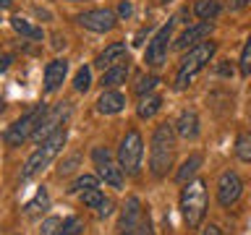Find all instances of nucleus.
I'll list each match as a JSON object with an SVG mask.
<instances>
[{"instance_id": "1", "label": "nucleus", "mask_w": 251, "mask_h": 235, "mask_svg": "<svg viewBox=\"0 0 251 235\" xmlns=\"http://www.w3.org/2000/svg\"><path fill=\"white\" fill-rule=\"evenodd\" d=\"M173 154H176V128L173 123L154 125L152 149H149V170L154 178H165L173 167Z\"/></svg>"}, {"instance_id": "2", "label": "nucleus", "mask_w": 251, "mask_h": 235, "mask_svg": "<svg viewBox=\"0 0 251 235\" xmlns=\"http://www.w3.org/2000/svg\"><path fill=\"white\" fill-rule=\"evenodd\" d=\"M217 52V45L204 39V42L188 47V52L180 58V66H178V73H176V89L183 92L191 86V81L204 70V66L212 60V55Z\"/></svg>"}, {"instance_id": "3", "label": "nucleus", "mask_w": 251, "mask_h": 235, "mask_svg": "<svg viewBox=\"0 0 251 235\" xmlns=\"http://www.w3.org/2000/svg\"><path fill=\"white\" fill-rule=\"evenodd\" d=\"M180 214L188 230H196L207 214V183L201 178L188 180L180 191Z\"/></svg>"}, {"instance_id": "4", "label": "nucleus", "mask_w": 251, "mask_h": 235, "mask_svg": "<svg viewBox=\"0 0 251 235\" xmlns=\"http://www.w3.org/2000/svg\"><path fill=\"white\" fill-rule=\"evenodd\" d=\"M66 139H68L66 128H58V131L52 133V136H47L42 144H39L37 152L26 160V164H24V170H21V178L29 180V178H34L39 170H45L47 164H50L55 157L60 154V149H63V144H66Z\"/></svg>"}, {"instance_id": "5", "label": "nucleus", "mask_w": 251, "mask_h": 235, "mask_svg": "<svg viewBox=\"0 0 251 235\" xmlns=\"http://www.w3.org/2000/svg\"><path fill=\"white\" fill-rule=\"evenodd\" d=\"M141 157H144V141H141V133L133 128L126 133L121 146H118V164L123 167V172L136 175L141 167Z\"/></svg>"}, {"instance_id": "6", "label": "nucleus", "mask_w": 251, "mask_h": 235, "mask_svg": "<svg viewBox=\"0 0 251 235\" xmlns=\"http://www.w3.org/2000/svg\"><path fill=\"white\" fill-rule=\"evenodd\" d=\"M45 113H47V105H37V107H31L24 118H19L11 128H8L5 133H3V139H5V144H11V146H19L21 141H26V139H31V133H34V128L39 125V120L45 118Z\"/></svg>"}, {"instance_id": "7", "label": "nucleus", "mask_w": 251, "mask_h": 235, "mask_svg": "<svg viewBox=\"0 0 251 235\" xmlns=\"http://www.w3.org/2000/svg\"><path fill=\"white\" fill-rule=\"evenodd\" d=\"M92 160H94V164H97V175L105 180L107 186L123 188V167L113 160V154H110L107 149L97 146V149L92 152Z\"/></svg>"}, {"instance_id": "8", "label": "nucleus", "mask_w": 251, "mask_h": 235, "mask_svg": "<svg viewBox=\"0 0 251 235\" xmlns=\"http://www.w3.org/2000/svg\"><path fill=\"white\" fill-rule=\"evenodd\" d=\"M170 31H173V21L168 24V26H162L152 37V42L147 45L144 63L149 68H162L165 66V60H168V50H170Z\"/></svg>"}, {"instance_id": "9", "label": "nucleus", "mask_w": 251, "mask_h": 235, "mask_svg": "<svg viewBox=\"0 0 251 235\" xmlns=\"http://www.w3.org/2000/svg\"><path fill=\"white\" fill-rule=\"evenodd\" d=\"M68 113H71V107L63 102V105H55L52 110L47 107V113H45V118L39 120V125L34 128V133H31V139L37 141V144H42V141L47 139V136H52L58 128H63V123H66V118H68Z\"/></svg>"}, {"instance_id": "10", "label": "nucleus", "mask_w": 251, "mask_h": 235, "mask_svg": "<svg viewBox=\"0 0 251 235\" xmlns=\"http://www.w3.org/2000/svg\"><path fill=\"white\" fill-rule=\"evenodd\" d=\"M243 193V180L235 170H225L217 180V201L223 209H230Z\"/></svg>"}, {"instance_id": "11", "label": "nucleus", "mask_w": 251, "mask_h": 235, "mask_svg": "<svg viewBox=\"0 0 251 235\" xmlns=\"http://www.w3.org/2000/svg\"><path fill=\"white\" fill-rule=\"evenodd\" d=\"M76 21L81 24L84 29L97 31V34H105V31H113L118 24V16L110 11V8H94V11H84L81 16H76Z\"/></svg>"}, {"instance_id": "12", "label": "nucleus", "mask_w": 251, "mask_h": 235, "mask_svg": "<svg viewBox=\"0 0 251 235\" xmlns=\"http://www.w3.org/2000/svg\"><path fill=\"white\" fill-rule=\"evenodd\" d=\"M141 219H144V209H141V201L136 199V196H131V199L123 204L121 222H118V233H121V235H133V233H139Z\"/></svg>"}, {"instance_id": "13", "label": "nucleus", "mask_w": 251, "mask_h": 235, "mask_svg": "<svg viewBox=\"0 0 251 235\" xmlns=\"http://www.w3.org/2000/svg\"><path fill=\"white\" fill-rule=\"evenodd\" d=\"M212 21H199V24H191V26H186L183 31H180V37L176 39V47L178 50H188V47L199 45L204 42L209 34H212Z\"/></svg>"}, {"instance_id": "14", "label": "nucleus", "mask_w": 251, "mask_h": 235, "mask_svg": "<svg viewBox=\"0 0 251 235\" xmlns=\"http://www.w3.org/2000/svg\"><path fill=\"white\" fill-rule=\"evenodd\" d=\"M173 128H176V133L180 139H186V141H196L199 139V115H196V110H180V115H178V120L173 123Z\"/></svg>"}, {"instance_id": "15", "label": "nucleus", "mask_w": 251, "mask_h": 235, "mask_svg": "<svg viewBox=\"0 0 251 235\" xmlns=\"http://www.w3.org/2000/svg\"><path fill=\"white\" fill-rule=\"evenodd\" d=\"M66 73H68V60L66 58H58L52 63H47L45 68V92H58L60 84L66 81Z\"/></svg>"}, {"instance_id": "16", "label": "nucleus", "mask_w": 251, "mask_h": 235, "mask_svg": "<svg viewBox=\"0 0 251 235\" xmlns=\"http://www.w3.org/2000/svg\"><path fill=\"white\" fill-rule=\"evenodd\" d=\"M121 60H128V52H126V45L123 42H113V45H107L105 50H102L97 55V60H94V66L102 68V70H107L110 66H115V63H121Z\"/></svg>"}, {"instance_id": "17", "label": "nucleus", "mask_w": 251, "mask_h": 235, "mask_svg": "<svg viewBox=\"0 0 251 235\" xmlns=\"http://www.w3.org/2000/svg\"><path fill=\"white\" fill-rule=\"evenodd\" d=\"M131 73V66H128V60H121V63H115V66H110L105 73H102V89H115V86H121L126 84V78H128Z\"/></svg>"}, {"instance_id": "18", "label": "nucleus", "mask_w": 251, "mask_h": 235, "mask_svg": "<svg viewBox=\"0 0 251 235\" xmlns=\"http://www.w3.org/2000/svg\"><path fill=\"white\" fill-rule=\"evenodd\" d=\"M126 105V97L121 92H115V89H107V92H102L100 94V99H97V110L102 115H115V113H121Z\"/></svg>"}, {"instance_id": "19", "label": "nucleus", "mask_w": 251, "mask_h": 235, "mask_svg": "<svg viewBox=\"0 0 251 235\" xmlns=\"http://www.w3.org/2000/svg\"><path fill=\"white\" fill-rule=\"evenodd\" d=\"M199 167H201V154H191L183 164H180V170L176 172V183L186 186L188 180H194V175L199 172Z\"/></svg>"}, {"instance_id": "20", "label": "nucleus", "mask_w": 251, "mask_h": 235, "mask_svg": "<svg viewBox=\"0 0 251 235\" xmlns=\"http://www.w3.org/2000/svg\"><path fill=\"white\" fill-rule=\"evenodd\" d=\"M194 13L199 16L201 21H215L220 13H223V3L220 0H196Z\"/></svg>"}, {"instance_id": "21", "label": "nucleus", "mask_w": 251, "mask_h": 235, "mask_svg": "<svg viewBox=\"0 0 251 235\" xmlns=\"http://www.w3.org/2000/svg\"><path fill=\"white\" fill-rule=\"evenodd\" d=\"M162 107V99L157 97V94H147V97H141L139 107H136V115L141 118V120H149V118H154L157 113H160Z\"/></svg>"}, {"instance_id": "22", "label": "nucleus", "mask_w": 251, "mask_h": 235, "mask_svg": "<svg viewBox=\"0 0 251 235\" xmlns=\"http://www.w3.org/2000/svg\"><path fill=\"white\" fill-rule=\"evenodd\" d=\"M11 26L19 31V34L29 37V39H42V29L34 26V24H29L26 19H21V16H16V19H11Z\"/></svg>"}, {"instance_id": "23", "label": "nucleus", "mask_w": 251, "mask_h": 235, "mask_svg": "<svg viewBox=\"0 0 251 235\" xmlns=\"http://www.w3.org/2000/svg\"><path fill=\"white\" fill-rule=\"evenodd\" d=\"M235 157L241 162H251V131L238 133V139H235Z\"/></svg>"}, {"instance_id": "24", "label": "nucleus", "mask_w": 251, "mask_h": 235, "mask_svg": "<svg viewBox=\"0 0 251 235\" xmlns=\"http://www.w3.org/2000/svg\"><path fill=\"white\" fill-rule=\"evenodd\" d=\"M47 204H50V199H47V191H45V188H39L34 199H31V201L26 204V207H24V212H26L29 217H34L37 212H42V209H47Z\"/></svg>"}, {"instance_id": "25", "label": "nucleus", "mask_w": 251, "mask_h": 235, "mask_svg": "<svg viewBox=\"0 0 251 235\" xmlns=\"http://www.w3.org/2000/svg\"><path fill=\"white\" fill-rule=\"evenodd\" d=\"M89 86H92V70L86 66H81L76 70V76H74V89L84 94V92H89Z\"/></svg>"}, {"instance_id": "26", "label": "nucleus", "mask_w": 251, "mask_h": 235, "mask_svg": "<svg viewBox=\"0 0 251 235\" xmlns=\"http://www.w3.org/2000/svg\"><path fill=\"white\" fill-rule=\"evenodd\" d=\"M60 235H81L84 233V222L78 217H68V219H63L60 222Z\"/></svg>"}, {"instance_id": "27", "label": "nucleus", "mask_w": 251, "mask_h": 235, "mask_svg": "<svg viewBox=\"0 0 251 235\" xmlns=\"http://www.w3.org/2000/svg\"><path fill=\"white\" fill-rule=\"evenodd\" d=\"M92 188H100V180H97V175H81V178H76V180H74L71 191L81 193V191H92Z\"/></svg>"}, {"instance_id": "28", "label": "nucleus", "mask_w": 251, "mask_h": 235, "mask_svg": "<svg viewBox=\"0 0 251 235\" xmlns=\"http://www.w3.org/2000/svg\"><path fill=\"white\" fill-rule=\"evenodd\" d=\"M238 70H241V76H251V34H249L246 45H243V50H241Z\"/></svg>"}, {"instance_id": "29", "label": "nucleus", "mask_w": 251, "mask_h": 235, "mask_svg": "<svg viewBox=\"0 0 251 235\" xmlns=\"http://www.w3.org/2000/svg\"><path fill=\"white\" fill-rule=\"evenodd\" d=\"M78 196H81V204H84V207H92V209H97L100 204H102V199H105V193H102L100 188H92V191H81Z\"/></svg>"}, {"instance_id": "30", "label": "nucleus", "mask_w": 251, "mask_h": 235, "mask_svg": "<svg viewBox=\"0 0 251 235\" xmlns=\"http://www.w3.org/2000/svg\"><path fill=\"white\" fill-rule=\"evenodd\" d=\"M160 84V78L157 76H144V78H139V84H136V94L139 97H144V94H152V89Z\"/></svg>"}, {"instance_id": "31", "label": "nucleus", "mask_w": 251, "mask_h": 235, "mask_svg": "<svg viewBox=\"0 0 251 235\" xmlns=\"http://www.w3.org/2000/svg\"><path fill=\"white\" fill-rule=\"evenodd\" d=\"M60 222H63V219H58V217H47L45 222L39 225V233H42V235H55L60 230Z\"/></svg>"}, {"instance_id": "32", "label": "nucleus", "mask_w": 251, "mask_h": 235, "mask_svg": "<svg viewBox=\"0 0 251 235\" xmlns=\"http://www.w3.org/2000/svg\"><path fill=\"white\" fill-rule=\"evenodd\" d=\"M97 214H100V217H110V214H113V201H110L107 196L102 199V204L97 207Z\"/></svg>"}, {"instance_id": "33", "label": "nucleus", "mask_w": 251, "mask_h": 235, "mask_svg": "<svg viewBox=\"0 0 251 235\" xmlns=\"http://www.w3.org/2000/svg\"><path fill=\"white\" fill-rule=\"evenodd\" d=\"M139 235H152V222H149L147 214H144V219H141V225H139Z\"/></svg>"}, {"instance_id": "34", "label": "nucleus", "mask_w": 251, "mask_h": 235, "mask_svg": "<svg viewBox=\"0 0 251 235\" xmlns=\"http://www.w3.org/2000/svg\"><path fill=\"white\" fill-rule=\"evenodd\" d=\"M118 13H121L123 19H128V16L133 13V8H131V3H126V0H123V3H121V8H118Z\"/></svg>"}, {"instance_id": "35", "label": "nucleus", "mask_w": 251, "mask_h": 235, "mask_svg": "<svg viewBox=\"0 0 251 235\" xmlns=\"http://www.w3.org/2000/svg\"><path fill=\"white\" fill-rule=\"evenodd\" d=\"M201 235H223V230H220L217 225H207V227H204V233H201Z\"/></svg>"}, {"instance_id": "36", "label": "nucleus", "mask_w": 251, "mask_h": 235, "mask_svg": "<svg viewBox=\"0 0 251 235\" xmlns=\"http://www.w3.org/2000/svg\"><path fill=\"white\" fill-rule=\"evenodd\" d=\"M251 3V0H230V8L233 11H241V8H246Z\"/></svg>"}, {"instance_id": "37", "label": "nucleus", "mask_w": 251, "mask_h": 235, "mask_svg": "<svg viewBox=\"0 0 251 235\" xmlns=\"http://www.w3.org/2000/svg\"><path fill=\"white\" fill-rule=\"evenodd\" d=\"M76 162H78V160H76V157H74V160H71L68 164H63V167H60V175H68V172L74 170V164H76Z\"/></svg>"}, {"instance_id": "38", "label": "nucleus", "mask_w": 251, "mask_h": 235, "mask_svg": "<svg viewBox=\"0 0 251 235\" xmlns=\"http://www.w3.org/2000/svg\"><path fill=\"white\" fill-rule=\"evenodd\" d=\"M8 63H11V55H3V58H0V70H5Z\"/></svg>"}, {"instance_id": "39", "label": "nucleus", "mask_w": 251, "mask_h": 235, "mask_svg": "<svg viewBox=\"0 0 251 235\" xmlns=\"http://www.w3.org/2000/svg\"><path fill=\"white\" fill-rule=\"evenodd\" d=\"M0 8H11V0H0Z\"/></svg>"}, {"instance_id": "40", "label": "nucleus", "mask_w": 251, "mask_h": 235, "mask_svg": "<svg viewBox=\"0 0 251 235\" xmlns=\"http://www.w3.org/2000/svg\"><path fill=\"white\" fill-rule=\"evenodd\" d=\"M162 3H170V0H162Z\"/></svg>"}, {"instance_id": "41", "label": "nucleus", "mask_w": 251, "mask_h": 235, "mask_svg": "<svg viewBox=\"0 0 251 235\" xmlns=\"http://www.w3.org/2000/svg\"><path fill=\"white\" fill-rule=\"evenodd\" d=\"M74 3H78V0H74Z\"/></svg>"}]
</instances>
